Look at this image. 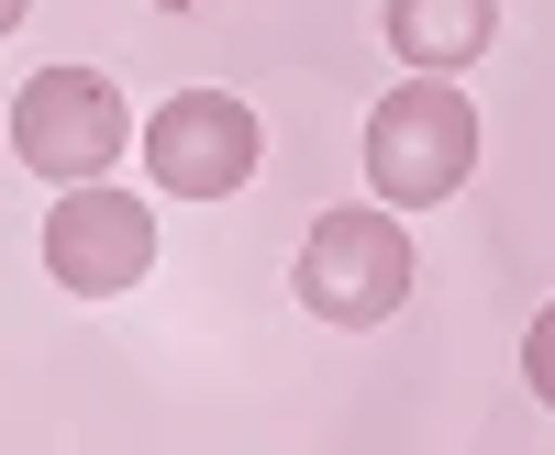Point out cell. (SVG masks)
Masks as SVG:
<instances>
[{
  "instance_id": "ba28073f",
  "label": "cell",
  "mask_w": 555,
  "mask_h": 455,
  "mask_svg": "<svg viewBox=\"0 0 555 455\" xmlns=\"http://www.w3.org/2000/svg\"><path fill=\"white\" fill-rule=\"evenodd\" d=\"M23 12H34V0H0V34H12V23H23Z\"/></svg>"
},
{
  "instance_id": "3957f363",
  "label": "cell",
  "mask_w": 555,
  "mask_h": 455,
  "mask_svg": "<svg viewBox=\"0 0 555 455\" xmlns=\"http://www.w3.org/2000/svg\"><path fill=\"white\" fill-rule=\"evenodd\" d=\"M133 145V112L101 67H34L23 101H12V156L34 178H56V190H89V178H112V156Z\"/></svg>"
},
{
  "instance_id": "7a4b0ae2",
  "label": "cell",
  "mask_w": 555,
  "mask_h": 455,
  "mask_svg": "<svg viewBox=\"0 0 555 455\" xmlns=\"http://www.w3.org/2000/svg\"><path fill=\"white\" fill-rule=\"evenodd\" d=\"M411 278H423V266H411V234L378 200H345V211H322L300 234V311L311 323L366 334V323H389V311L411 300Z\"/></svg>"
},
{
  "instance_id": "52a82bcc",
  "label": "cell",
  "mask_w": 555,
  "mask_h": 455,
  "mask_svg": "<svg viewBox=\"0 0 555 455\" xmlns=\"http://www.w3.org/2000/svg\"><path fill=\"white\" fill-rule=\"evenodd\" d=\"M522 378H533V400L555 412V300L533 311V334H522Z\"/></svg>"
},
{
  "instance_id": "5b68a950",
  "label": "cell",
  "mask_w": 555,
  "mask_h": 455,
  "mask_svg": "<svg viewBox=\"0 0 555 455\" xmlns=\"http://www.w3.org/2000/svg\"><path fill=\"white\" fill-rule=\"evenodd\" d=\"M256 156H267V133H256V112L234 89H178L145 122V167H156L167 200H234L256 178Z\"/></svg>"
},
{
  "instance_id": "8992f818",
  "label": "cell",
  "mask_w": 555,
  "mask_h": 455,
  "mask_svg": "<svg viewBox=\"0 0 555 455\" xmlns=\"http://www.w3.org/2000/svg\"><path fill=\"white\" fill-rule=\"evenodd\" d=\"M389 44L411 78H455L500 44V0H389Z\"/></svg>"
},
{
  "instance_id": "277c9868",
  "label": "cell",
  "mask_w": 555,
  "mask_h": 455,
  "mask_svg": "<svg viewBox=\"0 0 555 455\" xmlns=\"http://www.w3.org/2000/svg\"><path fill=\"white\" fill-rule=\"evenodd\" d=\"M156 266V200L145 190H56L44 211V278L78 289V300H122L133 278Z\"/></svg>"
},
{
  "instance_id": "6da1fadb",
  "label": "cell",
  "mask_w": 555,
  "mask_h": 455,
  "mask_svg": "<svg viewBox=\"0 0 555 455\" xmlns=\"http://www.w3.org/2000/svg\"><path fill=\"white\" fill-rule=\"evenodd\" d=\"M478 178V101L455 78H400L366 112V190L378 211H434Z\"/></svg>"
}]
</instances>
